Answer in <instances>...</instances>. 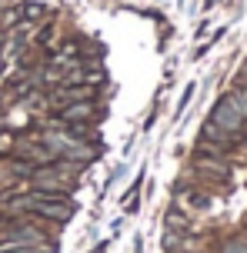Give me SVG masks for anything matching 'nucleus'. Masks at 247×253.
Here are the masks:
<instances>
[{
  "instance_id": "3",
  "label": "nucleus",
  "mask_w": 247,
  "mask_h": 253,
  "mask_svg": "<svg viewBox=\"0 0 247 253\" xmlns=\"http://www.w3.org/2000/svg\"><path fill=\"white\" fill-rule=\"evenodd\" d=\"M0 253H53L50 243H17V247H3Z\"/></svg>"
},
{
  "instance_id": "2",
  "label": "nucleus",
  "mask_w": 247,
  "mask_h": 253,
  "mask_svg": "<svg viewBox=\"0 0 247 253\" xmlns=\"http://www.w3.org/2000/svg\"><path fill=\"white\" fill-rule=\"evenodd\" d=\"M60 124H94L97 120V97H84V100H70L60 107Z\"/></svg>"
},
{
  "instance_id": "5",
  "label": "nucleus",
  "mask_w": 247,
  "mask_h": 253,
  "mask_svg": "<svg viewBox=\"0 0 247 253\" xmlns=\"http://www.w3.org/2000/svg\"><path fill=\"white\" fill-rule=\"evenodd\" d=\"M164 227H167V230H181V233H187V220H184L177 210H170L167 220H164Z\"/></svg>"
},
{
  "instance_id": "6",
  "label": "nucleus",
  "mask_w": 247,
  "mask_h": 253,
  "mask_svg": "<svg viewBox=\"0 0 247 253\" xmlns=\"http://www.w3.org/2000/svg\"><path fill=\"white\" fill-rule=\"evenodd\" d=\"M50 40H53V27H44V30H40V37H37V43H44V47H47Z\"/></svg>"
},
{
  "instance_id": "4",
  "label": "nucleus",
  "mask_w": 247,
  "mask_h": 253,
  "mask_svg": "<svg viewBox=\"0 0 247 253\" xmlns=\"http://www.w3.org/2000/svg\"><path fill=\"white\" fill-rule=\"evenodd\" d=\"M221 253H247V233H241V237H231V240L221 247Z\"/></svg>"
},
{
  "instance_id": "1",
  "label": "nucleus",
  "mask_w": 247,
  "mask_h": 253,
  "mask_svg": "<svg viewBox=\"0 0 247 253\" xmlns=\"http://www.w3.org/2000/svg\"><path fill=\"white\" fill-rule=\"evenodd\" d=\"M210 124L221 126L224 133H231V137H241V133H244L247 114H244V107L237 103L234 90H231V93H224L221 100L214 103V110H210Z\"/></svg>"
}]
</instances>
